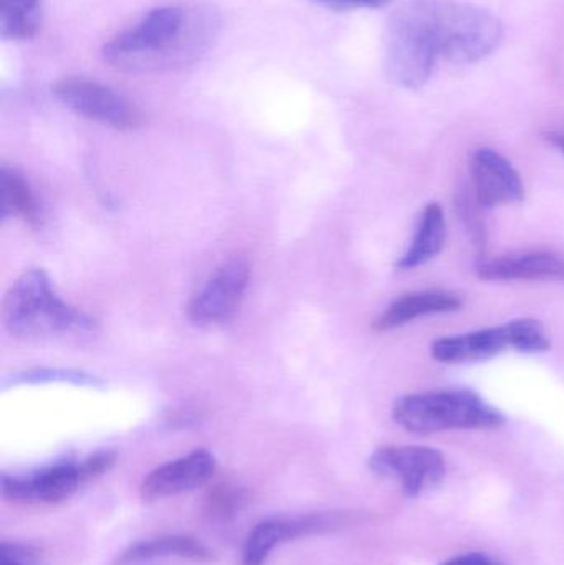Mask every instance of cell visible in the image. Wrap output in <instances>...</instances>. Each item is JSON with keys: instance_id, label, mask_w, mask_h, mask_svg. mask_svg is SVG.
Returning a JSON list of instances; mask_svg holds the SVG:
<instances>
[{"instance_id": "obj_1", "label": "cell", "mask_w": 564, "mask_h": 565, "mask_svg": "<svg viewBox=\"0 0 564 565\" xmlns=\"http://www.w3.org/2000/svg\"><path fill=\"white\" fill-rule=\"evenodd\" d=\"M219 29L221 17L212 7H158L109 40L103 58L123 72L184 68L207 53Z\"/></svg>"}, {"instance_id": "obj_2", "label": "cell", "mask_w": 564, "mask_h": 565, "mask_svg": "<svg viewBox=\"0 0 564 565\" xmlns=\"http://www.w3.org/2000/svg\"><path fill=\"white\" fill-rule=\"evenodd\" d=\"M2 321L10 334L39 338L53 334L95 332L98 322L63 301L46 274L30 270L23 274L3 298Z\"/></svg>"}, {"instance_id": "obj_3", "label": "cell", "mask_w": 564, "mask_h": 565, "mask_svg": "<svg viewBox=\"0 0 564 565\" xmlns=\"http://www.w3.org/2000/svg\"><path fill=\"white\" fill-rule=\"evenodd\" d=\"M393 417L404 430L419 435L482 430L506 424V415L499 408L467 388L406 395L394 404Z\"/></svg>"}, {"instance_id": "obj_4", "label": "cell", "mask_w": 564, "mask_h": 565, "mask_svg": "<svg viewBox=\"0 0 564 565\" xmlns=\"http://www.w3.org/2000/svg\"><path fill=\"white\" fill-rule=\"evenodd\" d=\"M429 23L437 55L456 65L480 62L503 42L499 17L472 3L429 0Z\"/></svg>"}, {"instance_id": "obj_5", "label": "cell", "mask_w": 564, "mask_h": 565, "mask_svg": "<svg viewBox=\"0 0 564 565\" xmlns=\"http://www.w3.org/2000/svg\"><path fill=\"white\" fill-rule=\"evenodd\" d=\"M437 60L427 30L426 0L401 3L390 17L384 36L387 78L401 88H423Z\"/></svg>"}, {"instance_id": "obj_6", "label": "cell", "mask_w": 564, "mask_h": 565, "mask_svg": "<svg viewBox=\"0 0 564 565\" xmlns=\"http://www.w3.org/2000/svg\"><path fill=\"white\" fill-rule=\"evenodd\" d=\"M115 461L113 451H99L82 461H63L29 475H3L2 497L13 503H63L79 487L111 470Z\"/></svg>"}, {"instance_id": "obj_7", "label": "cell", "mask_w": 564, "mask_h": 565, "mask_svg": "<svg viewBox=\"0 0 564 565\" xmlns=\"http://www.w3.org/2000/svg\"><path fill=\"white\" fill-rule=\"evenodd\" d=\"M550 345L542 322L523 318L496 328L437 339L430 352L436 361L444 364H460L493 358L509 348L525 354H539L549 351Z\"/></svg>"}, {"instance_id": "obj_8", "label": "cell", "mask_w": 564, "mask_h": 565, "mask_svg": "<svg viewBox=\"0 0 564 565\" xmlns=\"http://www.w3.org/2000/svg\"><path fill=\"white\" fill-rule=\"evenodd\" d=\"M53 95L76 115L105 126L131 131L142 125V113L121 93L95 79L68 76L53 85Z\"/></svg>"}, {"instance_id": "obj_9", "label": "cell", "mask_w": 564, "mask_h": 565, "mask_svg": "<svg viewBox=\"0 0 564 565\" xmlns=\"http://www.w3.org/2000/svg\"><path fill=\"white\" fill-rule=\"evenodd\" d=\"M374 473L397 481L406 497H421L439 487L446 477V458L436 448L417 445H391L370 458Z\"/></svg>"}, {"instance_id": "obj_10", "label": "cell", "mask_w": 564, "mask_h": 565, "mask_svg": "<svg viewBox=\"0 0 564 565\" xmlns=\"http://www.w3.org/2000/svg\"><path fill=\"white\" fill-rule=\"evenodd\" d=\"M251 278V265L244 255H235L214 271L188 305L194 324L215 326L231 321L241 308Z\"/></svg>"}, {"instance_id": "obj_11", "label": "cell", "mask_w": 564, "mask_h": 565, "mask_svg": "<svg viewBox=\"0 0 564 565\" xmlns=\"http://www.w3.org/2000/svg\"><path fill=\"white\" fill-rule=\"evenodd\" d=\"M217 470L214 455L207 450H194L178 460L168 461L146 475L139 494L146 503L179 497L204 487Z\"/></svg>"}, {"instance_id": "obj_12", "label": "cell", "mask_w": 564, "mask_h": 565, "mask_svg": "<svg viewBox=\"0 0 564 565\" xmlns=\"http://www.w3.org/2000/svg\"><path fill=\"white\" fill-rule=\"evenodd\" d=\"M470 171L476 201L482 207H500L525 199V188L519 171L500 152L489 148L479 149L473 154Z\"/></svg>"}, {"instance_id": "obj_13", "label": "cell", "mask_w": 564, "mask_h": 565, "mask_svg": "<svg viewBox=\"0 0 564 565\" xmlns=\"http://www.w3.org/2000/svg\"><path fill=\"white\" fill-rule=\"evenodd\" d=\"M337 521L328 516H308L300 520L262 521L248 533L242 547L241 565H264L280 544L308 534L330 530Z\"/></svg>"}, {"instance_id": "obj_14", "label": "cell", "mask_w": 564, "mask_h": 565, "mask_svg": "<svg viewBox=\"0 0 564 565\" xmlns=\"http://www.w3.org/2000/svg\"><path fill=\"white\" fill-rule=\"evenodd\" d=\"M486 281H564V258L552 252H525L482 260L477 267Z\"/></svg>"}, {"instance_id": "obj_15", "label": "cell", "mask_w": 564, "mask_h": 565, "mask_svg": "<svg viewBox=\"0 0 564 565\" xmlns=\"http://www.w3.org/2000/svg\"><path fill=\"white\" fill-rule=\"evenodd\" d=\"M464 306L462 296L450 291L407 292L387 306L386 311L374 321V329L380 332L401 328L414 319L429 315L459 311Z\"/></svg>"}, {"instance_id": "obj_16", "label": "cell", "mask_w": 564, "mask_h": 565, "mask_svg": "<svg viewBox=\"0 0 564 565\" xmlns=\"http://www.w3.org/2000/svg\"><path fill=\"white\" fill-rule=\"evenodd\" d=\"M188 559L194 563H209L214 553L201 541L191 536H164L156 540L139 541L123 551L115 565H129L156 559Z\"/></svg>"}, {"instance_id": "obj_17", "label": "cell", "mask_w": 564, "mask_h": 565, "mask_svg": "<svg viewBox=\"0 0 564 565\" xmlns=\"http://www.w3.org/2000/svg\"><path fill=\"white\" fill-rule=\"evenodd\" d=\"M447 222L443 207L437 202H430L424 209L419 227L411 242L409 250L400 258L396 267L400 270H413L434 260L446 245Z\"/></svg>"}, {"instance_id": "obj_18", "label": "cell", "mask_w": 564, "mask_h": 565, "mask_svg": "<svg viewBox=\"0 0 564 565\" xmlns=\"http://www.w3.org/2000/svg\"><path fill=\"white\" fill-rule=\"evenodd\" d=\"M2 189V217L22 218L25 224L36 227L40 224V207L29 182L19 174L3 168L0 175Z\"/></svg>"}, {"instance_id": "obj_19", "label": "cell", "mask_w": 564, "mask_h": 565, "mask_svg": "<svg viewBox=\"0 0 564 565\" xmlns=\"http://www.w3.org/2000/svg\"><path fill=\"white\" fill-rule=\"evenodd\" d=\"M42 26V0H0V33L6 40H29Z\"/></svg>"}, {"instance_id": "obj_20", "label": "cell", "mask_w": 564, "mask_h": 565, "mask_svg": "<svg viewBox=\"0 0 564 565\" xmlns=\"http://www.w3.org/2000/svg\"><path fill=\"white\" fill-rule=\"evenodd\" d=\"M46 382H66V384L83 385V387H103L105 382L85 372L72 369H29L12 375L6 385L12 384H46Z\"/></svg>"}, {"instance_id": "obj_21", "label": "cell", "mask_w": 564, "mask_h": 565, "mask_svg": "<svg viewBox=\"0 0 564 565\" xmlns=\"http://www.w3.org/2000/svg\"><path fill=\"white\" fill-rule=\"evenodd\" d=\"M0 565H43L39 551L32 546L3 543L0 551Z\"/></svg>"}, {"instance_id": "obj_22", "label": "cell", "mask_w": 564, "mask_h": 565, "mask_svg": "<svg viewBox=\"0 0 564 565\" xmlns=\"http://www.w3.org/2000/svg\"><path fill=\"white\" fill-rule=\"evenodd\" d=\"M241 491L225 490V488L215 491L214 497L211 498L212 510L219 516H227V514L234 513L237 508H241Z\"/></svg>"}, {"instance_id": "obj_23", "label": "cell", "mask_w": 564, "mask_h": 565, "mask_svg": "<svg viewBox=\"0 0 564 565\" xmlns=\"http://www.w3.org/2000/svg\"><path fill=\"white\" fill-rule=\"evenodd\" d=\"M315 2L334 7V9H381V7H386L391 0H315Z\"/></svg>"}, {"instance_id": "obj_24", "label": "cell", "mask_w": 564, "mask_h": 565, "mask_svg": "<svg viewBox=\"0 0 564 565\" xmlns=\"http://www.w3.org/2000/svg\"><path fill=\"white\" fill-rule=\"evenodd\" d=\"M439 565H506L482 553L462 554V556L450 557Z\"/></svg>"}, {"instance_id": "obj_25", "label": "cell", "mask_w": 564, "mask_h": 565, "mask_svg": "<svg viewBox=\"0 0 564 565\" xmlns=\"http://www.w3.org/2000/svg\"><path fill=\"white\" fill-rule=\"evenodd\" d=\"M549 139L556 146V148L562 149L564 154V135H549Z\"/></svg>"}]
</instances>
